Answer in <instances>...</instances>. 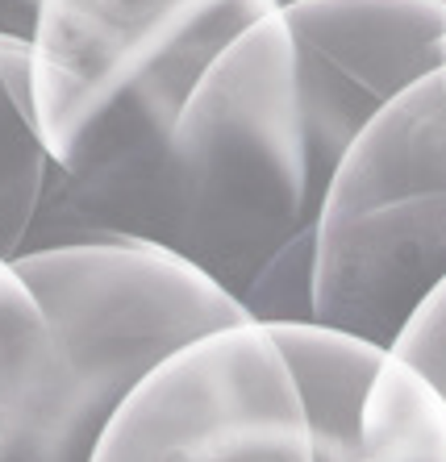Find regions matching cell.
I'll list each match as a JSON object with an SVG mask.
<instances>
[{"label":"cell","mask_w":446,"mask_h":462,"mask_svg":"<svg viewBox=\"0 0 446 462\" xmlns=\"http://www.w3.org/2000/svg\"><path fill=\"white\" fill-rule=\"evenodd\" d=\"M38 9H42V0H0V33L30 42L33 25H38Z\"/></svg>","instance_id":"9"},{"label":"cell","mask_w":446,"mask_h":462,"mask_svg":"<svg viewBox=\"0 0 446 462\" xmlns=\"http://www.w3.org/2000/svg\"><path fill=\"white\" fill-rule=\"evenodd\" d=\"M251 321L184 258L71 242L0 263V462H92L159 363Z\"/></svg>","instance_id":"2"},{"label":"cell","mask_w":446,"mask_h":462,"mask_svg":"<svg viewBox=\"0 0 446 462\" xmlns=\"http://www.w3.org/2000/svg\"><path fill=\"white\" fill-rule=\"evenodd\" d=\"M283 0H42L30 38L38 129L63 180L25 250L151 171L213 59Z\"/></svg>","instance_id":"3"},{"label":"cell","mask_w":446,"mask_h":462,"mask_svg":"<svg viewBox=\"0 0 446 462\" xmlns=\"http://www.w3.org/2000/svg\"><path fill=\"white\" fill-rule=\"evenodd\" d=\"M59 180L33 108L30 42L0 33V263L25 254Z\"/></svg>","instance_id":"7"},{"label":"cell","mask_w":446,"mask_h":462,"mask_svg":"<svg viewBox=\"0 0 446 462\" xmlns=\"http://www.w3.org/2000/svg\"><path fill=\"white\" fill-rule=\"evenodd\" d=\"M305 387L313 462H446V396L396 350L330 325H272Z\"/></svg>","instance_id":"6"},{"label":"cell","mask_w":446,"mask_h":462,"mask_svg":"<svg viewBox=\"0 0 446 462\" xmlns=\"http://www.w3.org/2000/svg\"><path fill=\"white\" fill-rule=\"evenodd\" d=\"M442 38L446 0H283L213 59L159 162L63 246H159L242 304L283 250L317 237L355 138L438 63Z\"/></svg>","instance_id":"1"},{"label":"cell","mask_w":446,"mask_h":462,"mask_svg":"<svg viewBox=\"0 0 446 462\" xmlns=\"http://www.w3.org/2000/svg\"><path fill=\"white\" fill-rule=\"evenodd\" d=\"M92 462H313L305 387L275 329L229 325L159 363Z\"/></svg>","instance_id":"5"},{"label":"cell","mask_w":446,"mask_h":462,"mask_svg":"<svg viewBox=\"0 0 446 462\" xmlns=\"http://www.w3.org/2000/svg\"><path fill=\"white\" fill-rule=\"evenodd\" d=\"M367 121L317 221L313 321L384 350L446 283V38Z\"/></svg>","instance_id":"4"},{"label":"cell","mask_w":446,"mask_h":462,"mask_svg":"<svg viewBox=\"0 0 446 462\" xmlns=\"http://www.w3.org/2000/svg\"><path fill=\"white\" fill-rule=\"evenodd\" d=\"M409 366H417L430 383L446 396V283L422 304L409 329L401 334V342L392 346Z\"/></svg>","instance_id":"8"}]
</instances>
